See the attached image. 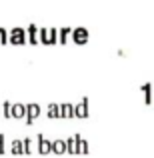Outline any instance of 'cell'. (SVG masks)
I'll use <instances>...</instances> for the list:
<instances>
[{
	"label": "cell",
	"instance_id": "cell-3",
	"mask_svg": "<svg viewBox=\"0 0 154 158\" xmlns=\"http://www.w3.org/2000/svg\"><path fill=\"white\" fill-rule=\"evenodd\" d=\"M26 114H28V122H32V120L40 114V108L36 104H30V106H26Z\"/></svg>",
	"mask_w": 154,
	"mask_h": 158
},
{
	"label": "cell",
	"instance_id": "cell-6",
	"mask_svg": "<svg viewBox=\"0 0 154 158\" xmlns=\"http://www.w3.org/2000/svg\"><path fill=\"white\" fill-rule=\"evenodd\" d=\"M26 114V106H14V110H12V116H16V118H22V116Z\"/></svg>",
	"mask_w": 154,
	"mask_h": 158
},
{
	"label": "cell",
	"instance_id": "cell-8",
	"mask_svg": "<svg viewBox=\"0 0 154 158\" xmlns=\"http://www.w3.org/2000/svg\"><path fill=\"white\" fill-rule=\"evenodd\" d=\"M142 90H144V92H146V98H144V102H146V104H150V102H152V98H150L152 86H150V84H144V86H142Z\"/></svg>",
	"mask_w": 154,
	"mask_h": 158
},
{
	"label": "cell",
	"instance_id": "cell-7",
	"mask_svg": "<svg viewBox=\"0 0 154 158\" xmlns=\"http://www.w3.org/2000/svg\"><path fill=\"white\" fill-rule=\"evenodd\" d=\"M52 150H54V152H64V150H66V142H62V140L52 142Z\"/></svg>",
	"mask_w": 154,
	"mask_h": 158
},
{
	"label": "cell",
	"instance_id": "cell-9",
	"mask_svg": "<svg viewBox=\"0 0 154 158\" xmlns=\"http://www.w3.org/2000/svg\"><path fill=\"white\" fill-rule=\"evenodd\" d=\"M48 116L50 118H54V116H60V106H50V110H48Z\"/></svg>",
	"mask_w": 154,
	"mask_h": 158
},
{
	"label": "cell",
	"instance_id": "cell-4",
	"mask_svg": "<svg viewBox=\"0 0 154 158\" xmlns=\"http://www.w3.org/2000/svg\"><path fill=\"white\" fill-rule=\"evenodd\" d=\"M86 38H88V34H86L84 28H78V30H74V40H76V42H84Z\"/></svg>",
	"mask_w": 154,
	"mask_h": 158
},
{
	"label": "cell",
	"instance_id": "cell-2",
	"mask_svg": "<svg viewBox=\"0 0 154 158\" xmlns=\"http://www.w3.org/2000/svg\"><path fill=\"white\" fill-rule=\"evenodd\" d=\"M74 116H88V102L82 100L80 104L74 108Z\"/></svg>",
	"mask_w": 154,
	"mask_h": 158
},
{
	"label": "cell",
	"instance_id": "cell-5",
	"mask_svg": "<svg viewBox=\"0 0 154 158\" xmlns=\"http://www.w3.org/2000/svg\"><path fill=\"white\" fill-rule=\"evenodd\" d=\"M60 116H74V106L62 104V106H60Z\"/></svg>",
	"mask_w": 154,
	"mask_h": 158
},
{
	"label": "cell",
	"instance_id": "cell-1",
	"mask_svg": "<svg viewBox=\"0 0 154 158\" xmlns=\"http://www.w3.org/2000/svg\"><path fill=\"white\" fill-rule=\"evenodd\" d=\"M38 150L42 152V154H48V152L52 150V142H48L44 136H38Z\"/></svg>",
	"mask_w": 154,
	"mask_h": 158
}]
</instances>
